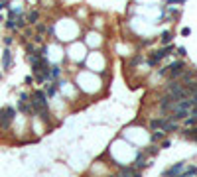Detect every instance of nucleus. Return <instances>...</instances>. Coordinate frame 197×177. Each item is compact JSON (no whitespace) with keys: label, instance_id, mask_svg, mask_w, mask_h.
I'll return each instance as SVG.
<instances>
[{"label":"nucleus","instance_id":"15","mask_svg":"<svg viewBox=\"0 0 197 177\" xmlns=\"http://www.w3.org/2000/svg\"><path fill=\"white\" fill-rule=\"evenodd\" d=\"M136 165L138 167H146V165H148V163H144V154H138L136 155Z\"/></svg>","mask_w":197,"mask_h":177},{"label":"nucleus","instance_id":"13","mask_svg":"<svg viewBox=\"0 0 197 177\" xmlns=\"http://www.w3.org/2000/svg\"><path fill=\"white\" fill-rule=\"evenodd\" d=\"M181 169H183V163H178V165H174L170 171H167V175H178Z\"/></svg>","mask_w":197,"mask_h":177},{"label":"nucleus","instance_id":"7","mask_svg":"<svg viewBox=\"0 0 197 177\" xmlns=\"http://www.w3.org/2000/svg\"><path fill=\"white\" fill-rule=\"evenodd\" d=\"M167 124V118H154L152 122H150V128L152 130H164Z\"/></svg>","mask_w":197,"mask_h":177},{"label":"nucleus","instance_id":"25","mask_svg":"<svg viewBox=\"0 0 197 177\" xmlns=\"http://www.w3.org/2000/svg\"><path fill=\"white\" fill-rule=\"evenodd\" d=\"M33 83V77H26V85H32Z\"/></svg>","mask_w":197,"mask_h":177},{"label":"nucleus","instance_id":"14","mask_svg":"<svg viewBox=\"0 0 197 177\" xmlns=\"http://www.w3.org/2000/svg\"><path fill=\"white\" fill-rule=\"evenodd\" d=\"M4 26H6V29H16V18H8Z\"/></svg>","mask_w":197,"mask_h":177},{"label":"nucleus","instance_id":"20","mask_svg":"<svg viewBox=\"0 0 197 177\" xmlns=\"http://www.w3.org/2000/svg\"><path fill=\"white\" fill-rule=\"evenodd\" d=\"M185 53H187L185 47H178V55H185Z\"/></svg>","mask_w":197,"mask_h":177},{"label":"nucleus","instance_id":"18","mask_svg":"<svg viewBox=\"0 0 197 177\" xmlns=\"http://www.w3.org/2000/svg\"><path fill=\"white\" fill-rule=\"evenodd\" d=\"M36 32H37V33H40V36H41V33L45 32V26H44V24H36Z\"/></svg>","mask_w":197,"mask_h":177},{"label":"nucleus","instance_id":"2","mask_svg":"<svg viewBox=\"0 0 197 177\" xmlns=\"http://www.w3.org/2000/svg\"><path fill=\"white\" fill-rule=\"evenodd\" d=\"M185 69V65H183V61H174L170 67H166V69H162L160 73L164 75V73H167V77L170 79H179V75H181V71Z\"/></svg>","mask_w":197,"mask_h":177},{"label":"nucleus","instance_id":"1","mask_svg":"<svg viewBox=\"0 0 197 177\" xmlns=\"http://www.w3.org/2000/svg\"><path fill=\"white\" fill-rule=\"evenodd\" d=\"M14 116H16V110L12 106L0 108V128H2V130L10 128V124L14 122Z\"/></svg>","mask_w":197,"mask_h":177},{"label":"nucleus","instance_id":"21","mask_svg":"<svg viewBox=\"0 0 197 177\" xmlns=\"http://www.w3.org/2000/svg\"><path fill=\"white\" fill-rule=\"evenodd\" d=\"M170 146H171L170 140H162V148H170Z\"/></svg>","mask_w":197,"mask_h":177},{"label":"nucleus","instance_id":"4","mask_svg":"<svg viewBox=\"0 0 197 177\" xmlns=\"http://www.w3.org/2000/svg\"><path fill=\"white\" fill-rule=\"evenodd\" d=\"M175 102H178V100H175L171 95L162 96V99H160V110L162 112H171V110H174V106H175Z\"/></svg>","mask_w":197,"mask_h":177},{"label":"nucleus","instance_id":"17","mask_svg":"<svg viewBox=\"0 0 197 177\" xmlns=\"http://www.w3.org/2000/svg\"><path fill=\"white\" fill-rule=\"evenodd\" d=\"M171 40H174V37H171L170 32H164V33H162V41H164V43H170Z\"/></svg>","mask_w":197,"mask_h":177},{"label":"nucleus","instance_id":"16","mask_svg":"<svg viewBox=\"0 0 197 177\" xmlns=\"http://www.w3.org/2000/svg\"><path fill=\"white\" fill-rule=\"evenodd\" d=\"M195 124H197V116L191 114V116L185 118V126H195Z\"/></svg>","mask_w":197,"mask_h":177},{"label":"nucleus","instance_id":"26","mask_svg":"<svg viewBox=\"0 0 197 177\" xmlns=\"http://www.w3.org/2000/svg\"><path fill=\"white\" fill-rule=\"evenodd\" d=\"M118 177H122V175H118Z\"/></svg>","mask_w":197,"mask_h":177},{"label":"nucleus","instance_id":"9","mask_svg":"<svg viewBox=\"0 0 197 177\" xmlns=\"http://www.w3.org/2000/svg\"><path fill=\"white\" fill-rule=\"evenodd\" d=\"M37 20H40V12H37V10H30V12H28V16H26V22H28V24L36 26Z\"/></svg>","mask_w":197,"mask_h":177},{"label":"nucleus","instance_id":"19","mask_svg":"<svg viewBox=\"0 0 197 177\" xmlns=\"http://www.w3.org/2000/svg\"><path fill=\"white\" fill-rule=\"evenodd\" d=\"M197 173V167H187L185 169V175H195Z\"/></svg>","mask_w":197,"mask_h":177},{"label":"nucleus","instance_id":"10","mask_svg":"<svg viewBox=\"0 0 197 177\" xmlns=\"http://www.w3.org/2000/svg\"><path fill=\"white\" fill-rule=\"evenodd\" d=\"M61 75V67L59 65H51L49 67V79H53V81H57Z\"/></svg>","mask_w":197,"mask_h":177},{"label":"nucleus","instance_id":"3","mask_svg":"<svg viewBox=\"0 0 197 177\" xmlns=\"http://www.w3.org/2000/svg\"><path fill=\"white\" fill-rule=\"evenodd\" d=\"M171 51H174V47H171V45H167V47H164V49H160V51H154L152 55L148 57V63H150V65H156V63L160 61V59H164L166 55H170Z\"/></svg>","mask_w":197,"mask_h":177},{"label":"nucleus","instance_id":"23","mask_svg":"<svg viewBox=\"0 0 197 177\" xmlns=\"http://www.w3.org/2000/svg\"><path fill=\"white\" fill-rule=\"evenodd\" d=\"M12 41H14V40H12L10 36H8V37H4V43H6V45H12Z\"/></svg>","mask_w":197,"mask_h":177},{"label":"nucleus","instance_id":"12","mask_svg":"<svg viewBox=\"0 0 197 177\" xmlns=\"http://www.w3.org/2000/svg\"><path fill=\"white\" fill-rule=\"evenodd\" d=\"M57 88H59V85H57V83L47 85V88H45V95H47V96H55V95H57Z\"/></svg>","mask_w":197,"mask_h":177},{"label":"nucleus","instance_id":"6","mask_svg":"<svg viewBox=\"0 0 197 177\" xmlns=\"http://www.w3.org/2000/svg\"><path fill=\"white\" fill-rule=\"evenodd\" d=\"M10 67H12V51L10 49H4V53H2V69L8 71Z\"/></svg>","mask_w":197,"mask_h":177},{"label":"nucleus","instance_id":"22","mask_svg":"<svg viewBox=\"0 0 197 177\" xmlns=\"http://www.w3.org/2000/svg\"><path fill=\"white\" fill-rule=\"evenodd\" d=\"M189 33H191L189 28H183V29H181V36H189Z\"/></svg>","mask_w":197,"mask_h":177},{"label":"nucleus","instance_id":"5","mask_svg":"<svg viewBox=\"0 0 197 177\" xmlns=\"http://www.w3.org/2000/svg\"><path fill=\"white\" fill-rule=\"evenodd\" d=\"M181 87H183V83H179L178 79H170V83L166 85V91H167V95H175Z\"/></svg>","mask_w":197,"mask_h":177},{"label":"nucleus","instance_id":"24","mask_svg":"<svg viewBox=\"0 0 197 177\" xmlns=\"http://www.w3.org/2000/svg\"><path fill=\"white\" fill-rule=\"evenodd\" d=\"M178 2H185V0H167V4H178Z\"/></svg>","mask_w":197,"mask_h":177},{"label":"nucleus","instance_id":"8","mask_svg":"<svg viewBox=\"0 0 197 177\" xmlns=\"http://www.w3.org/2000/svg\"><path fill=\"white\" fill-rule=\"evenodd\" d=\"M179 79H181V83H191V81H195V71L183 69L181 75H179Z\"/></svg>","mask_w":197,"mask_h":177},{"label":"nucleus","instance_id":"11","mask_svg":"<svg viewBox=\"0 0 197 177\" xmlns=\"http://www.w3.org/2000/svg\"><path fill=\"white\" fill-rule=\"evenodd\" d=\"M164 140V130H154V134L150 136V142L156 144V142H162Z\"/></svg>","mask_w":197,"mask_h":177}]
</instances>
